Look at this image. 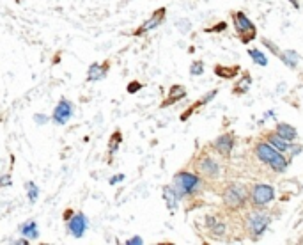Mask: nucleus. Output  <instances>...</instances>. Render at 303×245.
I'll return each mask as SVG.
<instances>
[{
  "instance_id": "f257e3e1",
  "label": "nucleus",
  "mask_w": 303,
  "mask_h": 245,
  "mask_svg": "<svg viewBox=\"0 0 303 245\" xmlns=\"http://www.w3.org/2000/svg\"><path fill=\"white\" fill-rule=\"evenodd\" d=\"M255 153L257 157H259V160L268 164L277 173H286L287 171V160L282 157V153L277 151L273 146H269V144H264V142L257 144Z\"/></svg>"
},
{
  "instance_id": "f03ea898",
  "label": "nucleus",
  "mask_w": 303,
  "mask_h": 245,
  "mask_svg": "<svg viewBox=\"0 0 303 245\" xmlns=\"http://www.w3.org/2000/svg\"><path fill=\"white\" fill-rule=\"evenodd\" d=\"M174 185H176L177 195L194 194L199 188V185H201V180L190 173H179L176 176V180H174Z\"/></svg>"
},
{
  "instance_id": "7ed1b4c3",
  "label": "nucleus",
  "mask_w": 303,
  "mask_h": 245,
  "mask_svg": "<svg viewBox=\"0 0 303 245\" xmlns=\"http://www.w3.org/2000/svg\"><path fill=\"white\" fill-rule=\"evenodd\" d=\"M236 30H238V34L243 38L245 43L252 41V39L255 38V27H253V23L245 16L243 13L236 14Z\"/></svg>"
},
{
  "instance_id": "20e7f679",
  "label": "nucleus",
  "mask_w": 303,
  "mask_h": 245,
  "mask_svg": "<svg viewBox=\"0 0 303 245\" xmlns=\"http://www.w3.org/2000/svg\"><path fill=\"white\" fill-rule=\"evenodd\" d=\"M275 190L269 185H255L252 190V201L257 206H264L269 201H273Z\"/></svg>"
},
{
  "instance_id": "39448f33",
  "label": "nucleus",
  "mask_w": 303,
  "mask_h": 245,
  "mask_svg": "<svg viewBox=\"0 0 303 245\" xmlns=\"http://www.w3.org/2000/svg\"><path fill=\"white\" fill-rule=\"evenodd\" d=\"M245 197H247V194H245V190L241 188V186H231V188H227L225 195H223V199H225V203H227L229 208L241 206Z\"/></svg>"
},
{
  "instance_id": "423d86ee",
  "label": "nucleus",
  "mask_w": 303,
  "mask_h": 245,
  "mask_svg": "<svg viewBox=\"0 0 303 245\" xmlns=\"http://www.w3.org/2000/svg\"><path fill=\"white\" fill-rule=\"evenodd\" d=\"M71 114H73V107H71V103L69 102H66V100H62V102L57 105V109H55V114H53V119L59 124H66L67 122V119L71 118Z\"/></svg>"
},
{
  "instance_id": "0eeeda50",
  "label": "nucleus",
  "mask_w": 303,
  "mask_h": 245,
  "mask_svg": "<svg viewBox=\"0 0 303 245\" xmlns=\"http://www.w3.org/2000/svg\"><path fill=\"white\" fill-rule=\"evenodd\" d=\"M268 222H269V219L266 215H262V213H253V215L250 217V220H249V226H250V229H252L253 235H255V237H259V235H262V233H264Z\"/></svg>"
},
{
  "instance_id": "6e6552de",
  "label": "nucleus",
  "mask_w": 303,
  "mask_h": 245,
  "mask_svg": "<svg viewBox=\"0 0 303 245\" xmlns=\"http://www.w3.org/2000/svg\"><path fill=\"white\" fill-rule=\"evenodd\" d=\"M85 229H87V219H85L82 213L80 215L73 217L71 222H69V231H71L76 238H80L85 233Z\"/></svg>"
},
{
  "instance_id": "1a4fd4ad",
  "label": "nucleus",
  "mask_w": 303,
  "mask_h": 245,
  "mask_svg": "<svg viewBox=\"0 0 303 245\" xmlns=\"http://www.w3.org/2000/svg\"><path fill=\"white\" fill-rule=\"evenodd\" d=\"M277 135L282 137L284 140H287V142H293V140L296 139V130L291 124H286V122H282V124H278L277 126Z\"/></svg>"
},
{
  "instance_id": "9d476101",
  "label": "nucleus",
  "mask_w": 303,
  "mask_h": 245,
  "mask_svg": "<svg viewBox=\"0 0 303 245\" xmlns=\"http://www.w3.org/2000/svg\"><path fill=\"white\" fill-rule=\"evenodd\" d=\"M216 149H218L220 153H223V155H229V153L232 151V146H234V139H232V135H222L218 137V140L215 142Z\"/></svg>"
},
{
  "instance_id": "9b49d317",
  "label": "nucleus",
  "mask_w": 303,
  "mask_h": 245,
  "mask_svg": "<svg viewBox=\"0 0 303 245\" xmlns=\"http://www.w3.org/2000/svg\"><path fill=\"white\" fill-rule=\"evenodd\" d=\"M163 197H165V201H167V206H168V210H176V206H177V192H176V188H172V186H165L163 188Z\"/></svg>"
},
{
  "instance_id": "f8f14e48",
  "label": "nucleus",
  "mask_w": 303,
  "mask_h": 245,
  "mask_svg": "<svg viewBox=\"0 0 303 245\" xmlns=\"http://www.w3.org/2000/svg\"><path fill=\"white\" fill-rule=\"evenodd\" d=\"M165 18V9H160L158 13L154 14V16L151 18V20L146 23V25L142 27V29L139 30V34H142V32H148V30H151V29H154V27H158L161 23V20Z\"/></svg>"
},
{
  "instance_id": "ddd939ff",
  "label": "nucleus",
  "mask_w": 303,
  "mask_h": 245,
  "mask_svg": "<svg viewBox=\"0 0 303 245\" xmlns=\"http://www.w3.org/2000/svg\"><path fill=\"white\" fill-rule=\"evenodd\" d=\"M201 171L206 173L207 176H216L218 174V164L215 160H211V158H206V160L201 162Z\"/></svg>"
},
{
  "instance_id": "4468645a",
  "label": "nucleus",
  "mask_w": 303,
  "mask_h": 245,
  "mask_svg": "<svg viewBox=\"0 0 303 245\" xmlns=\"http://www.w3.org/2000/svg\"><path fill=\"white\" fill-rule=\"evenodd\" d=\"M268 142L269 146H273L277 151H287V148H289V144H287V140H284L282 137H278L277 133H273V135H269L268 137Z\"/></svg>"
},
{
  "instance_id": "2eb2a0df",
  "label": "nucleus",
  "mask_w": 303,
  "mask_h": 245,
  "mask_svg": "<svg viewBox=\"0 0 303 245\" xmlns=\"http://www.w3.org/2000/svg\"><path fill=\"white\" fill-rule=\"evenodd\" d=\"M280 59H282L284 64L289 66V68H296V66H298L300 57L296 52H284V54H280Z\"/></svg>"
},
{
  "instance_id": "dca6fc26",
  "label": "nucleus",
  "mask_w": 303,
  "mask_h": 245,
  "mask_svg": "<svg viewBox=\"0 0 303 245\" xmlns=\"http://www.w3.org/2000/svg\"><path fill=\"white\" fill-rule=\"evenodd\" d=\"M21 233H23V237H27V238H38L39 237L36 222H29V224H25L23 228H21Z\"/></svg>"
},
{
  "instance_id": "f3484780",
  "label": "nucleus",
  "mask_w": 303,
  "mask_h": 245,
  "mask_svg": "<svg viewBox=\"0 0 303 245\" xmlns=\"http://www.w3.org/2000/svg\"><path fill=\"white\" fill-rule=\"evenodd\" d=\"M101 76H103V69H101V66H98V64H93V66H91V69H89L87 78L91 82H94V80H100Z\"/></svg>"
},
{
  "instance_id": "a211bd4d",
  "label": "nucleus",
  "mask_w": 303,
  "mask_h": 245,
  "mask_svg": "<svg viewBox=\"0 0 303 245\" xmlns=\"http://www.w3.org/2000/svg\"><path fill=\"white\" fill-rule=\"evenodd\" d=\"M215 73L218 76H223V78H232V76L238 73V68H223V66H218L215 69Z\"/></svg>"
},
{
  "instance_id": "6ab92c4d",
  "label": "nucleus",
  "mask_w": 303,
  "mask_h": 245,
  "mask_svg": "<svg viewBox=\"0 0 303 245\" xmlns=\"http://www.w3.org/2000/svg\"><path fill=\"white\" fill-rule=\"evenodd\" d=\"M249 54H250V57H252V59L255 61V64H259V66H266V64H268V59H266V55L262 54V52H259V50H250Z\"/></svg>"
},
{
  "instance_id": "aec40b11",
  "label": "nucleus",
  "mask_w": 303,
  "mask_h": 245,
  "mask_svg": "<svg viewBox=\"0 0 303 245\" xmlns=\"http://www.w3.org/2000/svg\"><path fill=\"white\" fill-rule=\"evenodd\" d=\"M185 96V89L179 87V85H176V87H172V98L170 100H167V102L163 103V105H168V103H174L176 100H179V98Z\"/></svg>"
},
{
  "instance_id": "412c9836",
  "label": "nucleus",
  "mask_w": 303,
  "mask_h": 245,
  "mask_svg": "<svg viewBox=\"0 0 303 245\" xmlns=\"http://www.w3.org/2000/svg\"><path fill=\"white\" fill-rule=\"evenodd\" d=\"M192 75H201L202 71H204V68H202V62H195V64H192Z\"/></svg>"
},
{
  "instance_id": "4be33fe9",
  "label": "nucleus",
  "mask_w": 303,
  "mask_h": 245,
  "mask_svg": "<svg viewBox=\"0 0 303 245\" xmlns=\"http://www.w3.org/2000/svg\"><path fill=\"white\" fill-rule=\"evenodd\" d=\"M29 186H30V201H32V203H34V201H36V199H38V186H36V185H34V183H29Z\"/></svg>"
},
{
  "instance_id": "5701e85b",
  "label": "nucleus",
  "mask_w": 303,
  "mask_h": 245,
  "mask_svg": "<svg viewBox=\"0 0 303 245\" xmlns=\"http://www.w3.org/2000/svg\"><path fill=\"white\" fill-rule=\"evenodd\" d=\"M262 43H264V45H266V47L269 48V50H273V54H275V55H280V52H278V48L275 47L273 43H269L268 39H262Z\"/></svg>"
},
{
  "instance_id": "b1692460",
  "label": "nucleus",
  "mask_w": 303,
  "mask_h": 245,
  "mask_svg": "<svg viewBox=\"0 0 303 245\" xmlns=\"http://www.w3.org/2000/svg\"><path fill=\"white\" fill-rule=\"evenodd\" d=\"M287 151H291V155H298V153L302 151V146H289Z\"/></svg>"
},
{
  "instance_id": "393cba45",
  "label": "nucleus",
  "mask_w": 303,
  "mask_h": 245,
  "mask_svg": "<svg viewBox=\"0 0 303 245\" xmlns=\"http://www.w3.org/2000/svg\"><path fill=\"white\" fill-rule=\"evenodd\" d=\"M142 244V238H139V237H135L133 240H128V245H140Z\"/></svg>"
},
{
  "instance_id": "a878e982",
  "label": "nucleus",
  "mask_w": 303,
  "mask_h": 245,
  "mask_svg": "<svg viewBox=\"0 0 303 245\" xmlns=\"http://www.w3.org/2000/svg\"><path fill=\"white\" fill-rule=\"evenodd\" d=\"M122 178H124V176H122V174H119V176L112 178V180H110V183H112V185H115V183H119V182H121Z\"/></svg>"
},
{
  "instance_id": "bb28decb",
  "label": "nucleus",
  "mask_w": 303,
  "mask_h": 245,
  "mask_svg": "<svg viewBox=\"0 0 303 245\" xmlns=\"http://www.w3.org/2000/svg\"><path fill=\"white\" fill-rule=\"evenodd\" d=\"M36 121H38V122H47L48 118H47V116H36Z\"/></svg>"
},
{
  "instance_id": "cd10ccee",
  "label": "nucleus",
  "mask_w": 303,
  "mask_h": 245,
  "mask_svg": "<svg viewBox=\"0 0 303 245\" xmlns=\"http://www.w3.org/2000/svg\"><path fill=\"white\" fill-rule=\"evenodd\" d=\"M139 87H140L139 84H133V85H131V87H130V93H133V91H137V89H139Z\"/></svg>"
},
{
  "instance_id": "c85d7f7f",
  "label": "nucleus",
  "mask_w": 303,
  "mask_h": 245,
  "mask_svg": "<svg viewBox=\"0 0 303 245\" xmlns=\"http://www.w3.org/2000/svg\"><path fill=\"white\" fill-rule=\"evenodd\" d=\"M2 185H9V176L2 178Z\"/></svg>"
},
{
  "instance_id": "c756f323",
  "label": "nucleus",
  "mask_w": 303,
  "mask_h": 245,
  "mask_svg": "<svg viewBox=\"0 0 303 245\" xmlns=\"http://www.w3.org/2000/svg\"><path fill=\"white\" fill-rule=\"evenodd\" d=\"M291 2H293V5H295V7H298V2H296V0H291Z\"/></svg>"
}]
</instances>
